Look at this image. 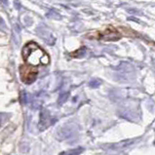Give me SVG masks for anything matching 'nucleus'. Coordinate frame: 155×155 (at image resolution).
I'll return each instance as SVG.
<instances>
[{"mask_svg": "<svg viewBox=\"0 0 155 155\" xmlns=\"http://www.w3.org/2000/svg\"><path fill=\"white\" fill-rule=\"evenodd\" d=\"M99 37L101 39H104V40H116V39L120 37V33L117 31V29L108 28L104 30L103 32H101Z\"/></svg>", "mask_w": 155, "mask_h": 155, "instance_id": "obj_3", "label": "nucleus"}, {"mask_svg": "<svg viewBox=\"0 0 155 155\" xmlns=\"http://www.w3.org/2000/svg\"><path fill=\"white\" fill-rule=\"evenodd\" d=\"M100 85V82L99 81H92L91 82V86H93V87H97V86H99Z\"/></svg>", "mask_w": 155, "mask_h": 155, "instance_id": "obj_4", "label": "nucleus"}, {"mask_svg": "<svg viewBox=\"0 0 155 155\" xmlns=\"http://www.w3.org/2000/svg\"><path fill=\"white\" fill-rule=\"evenodd\" d=\"M20 74H21V78L25 83L26 84H30L32 83L37 77L38 71L35 66L31 65H21L20 68Z\"/></svg>", "mask_w": 155, "mask_h": 155, "instance_id": "obj_2", "label": "nucleus"}, {"mask_svg": "<svg viewBox=\"0 0 155 155\" xmlns=\"http://www.w3.org/2000/svg\"><path fill=\"white\" fill-rule=\"evenodd\" d=\"M23 57L26 64L35 68L41 64L46 65L50 63L49 55L34 42H29L24 47Z\"/></svg>", "mask_w": 155, "mask_h": 155, "instance_id": "obj_1", "label": "nucleus"}]
</instances>
